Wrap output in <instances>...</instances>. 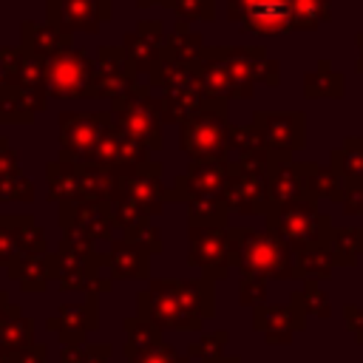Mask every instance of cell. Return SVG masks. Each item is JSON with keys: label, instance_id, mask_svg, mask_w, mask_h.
Masks as SVG:
<instances>
[{"label": "cell", "instance_id": "cell-1", "mask_svg": "<svg viewBox=\"0 0 363 363\" xmlns=\"http://www.w3.org/2000/svg\"><path fill=\"white\" fill-rule=\"evenodd\" d=\"M230 264L241 275H255L267 281H289L295 278L292 267V250L267 227L250 230V227H230Z\"/></svg>", "mask_w": 363, "mask_h": 363}, {"label": "cell", "instance_id": "cell-2", "mask_svg": "<svg viewBox=\"0 0 363 363\" xmlns=\"http://www.w3.org/2000/svg\"><path fill=\"white\" fill-rule=\"evenodd\" d=\"M227 99H204V105L179 122V147L187 159H230Z\"/></svg>", "mask_w": 363, "mask_h": 363}, {"label": "cell", "instance_id": "cell-3", "mask_svg": "<svg viewBox=\"0 0 363 363\" xmlns=\"http://www.w3.org/2000/svg\"><path fill=\"white\" fill-rule=\"evenodd\" d=\"M269 159H230L227 184L221 201L230 213L238 216H267L269 201Z\"/></svg>", "mask_w": 363, "mask_h": 363}, {"label": "cell", "instance_id": "cell-4", "mask_svg": "<svg viewBox=\"0 0 363 363\" xmlns=\"http://www.w3.org/2000/svg\"><path fill=\"white\" fill-rule=\"evenodd\" d=\"M267 218V230L275 233L292 252L315 247V244H326L332 235V218L329 213L318 210L315 201L303 199L295 204H284V207H269Z\"/></svg>", "mask_w": 363, "mask_h": 363}, {"label": "cell", "instance_id": "cell-5", "mask_svg": "<svg viewBox=\"0 0 363 363\" xmlns=\"http://www.w3.org/2000/svg\"><path fill=\"white\" fill-rule=\"evenodd\" d=\"M111 119L128 136L142 142L147 150H159L164 145V136H162L164 122H162V113H159V99H153L145 85H136L130 94L113 99Z\"/></svg>", "mask_w": 363, "mask_h": 363}, {"label": "cell", "instance_id": "cell-6", "mask_svg": "<svg viewBox=\"0 0 363 363\" xmlns=\"http://www.w3.org/2000/svg\"><path fill=\"white\" fill-rule=\"evenodd\" d=\"M57 286L62 292L102 295L113 286V281L105 272L102 252L60 244V250H57Z\"/></svg>", "mask_w": 363, "mask_h": 363}, {"label": "cell", "instance_id": "cell-7", "mask_svg": "<svg viewBox=\"0 0 363 363\" xmlns=\"http://www.w3.org/2000/svg\"><path fill=\"white\" fill-rule=\"evenodd\" d=\"M176 281L179 278H153L147 289L136 295V315L153 320L162 332H199L204 323L184 312Z\"/></svg>", "mask_w": 363, "mask_h": 363}, {"label": "cell", "instance_id": "cell-8", "mask_svg": "<svg viewBox=\"0 0 363 363\" xmlns=\"http://www.w3.org/2000/svg\"><path fill=\"white\" fill-rule=\"evenodd\" d=\"M45 91L57 99H88L94 96V62L85 51L62 48L45 60Z\"/></svg>", "mask_w": 363, "mask_h": 363}, {"label": "cell", "instance_id": "cell-9", "mask_svg": "<svg viewBox=\"0 0 363 363\" xmlns=\"http://www.w3.org/2000/svg\"><path fill=\"white\" fill-rule=\"evenodd\" d=\"M60 227H62V241L68 247H82L94 250L99 241H113V216L108 204H94V201H79V204H60Z\"/></svg>", "mask_w": 363, "mask_h": 363}, {"label": "cell", "instance_id": "cell-10", "mask_svg": "<svg viewBox=\"0 0 363 363\" xmlns=\"http://www.w3.org/2000/svg\"><path fill=\"white\" fill-rule=\"evenodd\" d=\"M230 227H196L187 230V264L210 281H224L233 272L230 264Z\"/></svg>", "mask_w": 363, "mask_h": 363}, {"label": "cell", "instance_id": "cell-11", "mask_svg": "<svg viewBox=\"0 0 363 363\" xmlns=\"http://www.w3.org/2000/svg\"><path fill=\"white\" fill-rule=\"evenodd\" d=\"M111 125V111L96 113H77L62 111L60 113V159L71 162H88L94 147L99 145L102 133Z\"/></svg>", "mask_w": 363, "mask_h": 363}, {"label": "cell", "instance_id": "cell-12", "mask_svg": "<svg viewBox=\"0 0 363 363\" xmlns=\"http://www.w3.org/2000/svg\"><path fill=\"white\" fill-rule=\"evenodd\" d=\"M162 162L147 159L139 167L122 170L116 173V193H122L125 199H130L145 216L156 218L164 213L167 204V184L162 182Z\"/></svg>", "mask_w": 363, "mask_h": 363}, {"label": "cell", "instance_id": "cell-13", "mask_svg": "<svg viewBox=\"0 0 363 363\" xmlns=\"http://www.w3.org/2000/svg\"><path fill=\"white\" fill-rule=\"evenodd\" d=\"M230 159H190L187 170L167 184V201H190L196 196H218L227 184Z\"/></svg>", "mask_w": 363, "mask_h": 363}, {"label": "cell", "instance_id": "cell-14", "mask_svg": "<svg viewBox=\"0 0 363 363\" xmlns=\"http://www.w3.org/2000/svg\"><path fill=\"white\" fill-rule=\"evenodd\" d=\"M252 125L264 133L272 153H292L306 145V119L301 111H258Z\"/></svg>", "mask_w": 363, "mask_h": 363}, {"label": "cell", "instance_id": "cell-15", "mask_svg": "<svg viewBox=\"0 0 363 363\" xmlns=\"http://www.w3.org/2000/svg\"><path fill=\"white\" fill-rule=\"evenodd\" d=\"M306 173H309V162H295L292 153H272V159H269V201H272V207H284V204L309 199Z\"/></svg>", "mask_w": 363, "mask_h": 363}, {"label": "cell", "instance_id": "cell-16", "mask_svg": "<svg viewBox=\"0 0 363 363\" xmlns=\"http://www.w3.org/2000/svg\"><path fill=\"white\" fill-rule=\"evenodd\" d=\"M136 88V71L122 48H99L96 62H94V96L105 99H119Z\"/></svg>", "mask_w": 363, "mask_h": 363}, {"label": "cell", "instance_id": "cell-17", "mask_svg": "<svg viewBox=\"0 0 363 363\" xmlns=\"http://www.w3.org/2000/svg\"><path fill=\"white\" fill-rule=\"evenodd\" d=\"M45 235L31 216H0V264L9 267L26 255L45 252Z\"/></svg>", "mask_w": 363, "mask_h": 363}, {"label": "cell", "instance_id": "cell-18", "mask_svg": "<svg viewBox=\"0 0 363 363\" xmlns=\"http://www.w3.org/2000/svg\"><path fill=\"white\" fill-rule=\"evenodd\" d=\"M147 153H150V150H147L142 142H136L133 136H128V133H125L119 125H113V119H111L108 130L102 133V139H99V145L94 147V153H91L88 162L102 164V167H108V170H113V173H122V170H130V167L145 164V162H147Z\"/></svg>", "mask_w": 363, "mask_h": 363}, {"label": "cell", "instance_id": "cell-19", "mask_svg": "<svg viewBox=\"0 0 363 363\" xmlns=\"http://www.w3.org/2000/svg\"><path fill=\"white\" fill-rule=\"evenodd\" d=\"M252 329L261 332L269 346H286L295 332L306 329V315L295 303H261L252 309Z\"/></svg>", "mask_w": 363, "mask_h": 363}, {"label": "cell", "instance_id": "cell-20", "mask_svg": "<svg viewBox=\"0 0 363 363\" xmlns=\"http://www.w3.org/2000/svg\"><path fill=\"white\" fill-rule=\"evenodd\" d=\"M233 14L255 34H281L292 28V0H233Z\"/></svg>", "mask_w": 363, "mask_h": 363}, {"label": "cell", "instance_id": "cell-21", "mask_svg": "<svg viewBox=\"0 0 363 363\" xmlns=\"http://www.w3.org/2000/svg\"><path fill=\"white\" fill-rule=\"evenodd\" d=\"M105 258V272L111 275V281H147L150 278V252L133 241L113 238L108 252H102Z\"/></svg>", "mask_w": 363, "mask_h": 363}, {"label": "cell", "instance_id": "cell-22", "mask_svg": "<svg viewBox=\"0 0 363 363\" xmlns=\"http://www.w3.org/2000/svg\"><path fill=\"white\" fill-rule=\"evenodd\" d=\"M99 326L96 320V295H88L79 303H62L57 318L48 320V329L60 335L62 346H82V340Z\"/></svg>", "mask_w": 363, "mask_h": 363}, {"label": "cell", "instance_id": "cell-23", "mask_svg": "<svg viewBox=\"0 0 363 363\" xmlns=\"http://www.w3.org/2000/svg\"><path fill=\"white\" fill-rule=\"evenodd\" d=\"M51 26L71 34L77 28L94 31L108 17V0H48Z\"/></svg>", "mask_w": 363, "mask_h": 363}, {"label": "cell", "instance_id": "cell-24", "mask_svg": "<svg viewBox=\"0 0 363 363\" xmlns=\"http://www.w3.org/2000/svg\"><path fill=\"white\" fill-rule=\"evenodd\" d=\"M9 269V278H14L20 284V289L26 292H43L48 289L51 281H57V252H34V255H26L14 264L6 267Z\"/></svg>", "mask_w": 363, "mask_h": 363}, {"label": "cell", "instance_id": "cell-25", "mask_svg": "<svg viewBox=\"0 0 363 363\" xmlns=\"http://www.w3.org/2000/svg\"><path fill=\"white\" fill-rule=\"evenodd\" d=\"M176 286L182 306L190 318L204 323L216 315V281H210L207 275H196V278H179Z\"/></svg>", "mask_w": 363, "mask_h": 363}, {"label": "cell", "instance_id": "cell-26", "mask_svg": "<svg viewBox=\"0 0 363 363\" xmlns=\"http://www.w3.org/2000/svg\"><path fill=\"white\" fill-rule=\"evenodd\" d=\"M34 184L20 170L17 150L0 139V201H31Z\"/></svg>", "mask_w": 363, "mask_h": 363}, {"label": "cell", "instance_id": "cell-27", "mask_svg": "<svg viewBox=\"0 0 363 363\" xmlns=\"http://www.w3.org/2000/svg\"><path fill=\"white\" fill-rule=\"evenodd\" d=\"M147 31H150V23H142L139 31H133L125 40V45H122V51L128 54V60H130V65H133L136 74L139 71H147L150 74V68L156 65V60L164 54L162 51V26H156L153 34H147Z\"/></svg>", "mask_w": 363, "mask_h": 363}, {"label": "cell", "instance_id": "cell-28", "mask_svg": "<svg viewBox=\"0 0 363 363\" xmlns=\"http://www.w3.org/2000/svg\"><path fill=\"white\" fill-rule=\"evenodd\" d=\"M23 51L26 54H31V57H40V60H48V57H54L57 51H62V48H68L71 45V34H65V31H60L57 26H51V23H45V26H37V23H23Z\"/></svg>", "mask_w": 363, "mask_h": 363}, {"label": "cell", "instance_id": "cell-29", "mask_svg": "<svg viewBox=\"0 0 363 363\" xmlns=\"http://www.w3.org/2000/svg\"><path fill=\"white\" fill-rule=\"evenodd\" d=\"M48 199L57 204H79V162L57 159L45 167Z\"/></svg>", "mask_w": 363, "mask_h": 363}, {"label": "cell", "instance_id": "cell-30", "mask_svg": "<svg viewBox=\"0 0 363 363\" xmlns=\"http://www.w3.org/2000/svg\"><path fill=\"white\" fill-rule=\"evenodd\" d=\"M116 193V173L94 164V162H79V199L94 201V204H108V199Z\"/></svg>", "mask_w": 363, "mask_h": 363}, {"label": "cell", "instance_id": "cell-31", "mask_svg": "<svg viewBox=\"0 0 363 363\" xmlns=\"http://www.w3.org/2000/svg\"><path fill=\"white\" fill-rule=\"evenodd\" d=\"M292 267H295V278L323 281V278L332 275L335 261H332V252H329L326 244H315V247H306V250L292 252Z\"/></svg>", "mask_w": 363, "mask_h": 363}, {"label": "cell", "instance_id": "cell-32", "mask_svg": "<svg viewBox=\"0 0 363 363\" xmlns=\"http://www.w3.org/2000/svg\"><path fill=\"white\" fill-rule=\"evenodd\" d=\"M326 247L335 267H354L363 255V227H335Z\"/></svg>", "mask_w": 363, "mask_h": 363}, {"label": "cell", "instance_id": "cell-33", "mask_svg": "<svg viewBox=\"0 0 363 363\" xmlns=\"http://www.w3.org/2000/svg\"><path fill=\"white\" fill-rule=\"evenodd\" d=\"M159 343H164V337H162V329L153 320H147L142 315L125 320V357L128 360L153 349V346H159Z\"/></svg>", "mask_w": 363, "mask_h": 363}, {"label": "cell", "instance_id": "cell-34", "mask_svg": "<svg viewBox=\"0 0 363 363\" xmlns=\"http://www.w3.org/2000/svg\"><path fill=\"white\" fill-rule=\"evenodd\" d=\"M230 156L233 159H264V156H272V150L264 133L250 122V125L230 128Z\"/></svg>", "mask_w": 363, "mask_h": 363}, {"label": "cell", "instance_id": "cell-35", "mask_svg": "<svg viewBox=\"0 0 363 363\" xmlns=\"http://www.w3.org/2000/svg\"><path fill=\"white\" fill-rule=\"evenodd\" d=\"M332 167L346 184L363 182V136L343 139V145L332 150Z\"/></svg>", "mask_w": 363, "mask_h": 363}, {"label": "cell", "instance_id": "cell-36", "mask_svg": "<svg viewBox=\"0 0 363 363\" xmlns=\"http://www.w3.org/2000/svg\"><path fill=\"white\" fill-rule=\"evenodd\" d=\"M31 343H34V323H31V318H26L20 312V306L11 303L9 315L0 323V346L11 349V352H23Z\"/></svg>", "mask_w": 363, "mask_h": 363}, {"label": "cell", "instance_id": "cell-37", "mask_svg": "<svg viewBox=\"0 0 363 363\" xmlns=\"http://www.w3.org/2000/svg\"><path fill=\"white\" fill-rule=\"evenodd\" d=\"M187 204V224L196 227H230V210L224 207V201L218 196H196Z\"/></svg>", "mask_w": 363, "mask_h": 363}, {"label": "cell", "instance_id": "cell-38", "mask_svg": "<svg viewBox=\"0 0 363 363\" xmlns=\"http://www.w3.org/2000/svg\"><path fill=\"white\" fill-rule=\"evenodd\" d=\"M306 179H309V199H312V201H318V199H329V201H337V204H340L343 190H346V182L335 173L332 164L320 167V164L309 162V173H306Z\"/></svg>", "mask_w": 363, "mask_h": 363}, {"label": "cell", "instance_id": "cell-39", "mask_svg": "<svg viewBox=\"0 0 363 363\" xmlns=\"http://www.w3.org/2000/svg\"><path fill=\"white\" fill-rule=\"evenodd\" d=\"M303 94L309 99H318V96L337 99V96H343V74H335L329 62H320L318 71L303 77Z\"/></svg>", "mask_w": 363, "mask_h": 363}, {"label": "cell", "instance_id": "cell-40", "mask_svg": "<svg viewBox=\"0 0 363 363\" xmlns=\"http://www.w3.org/2000/svg\"><path fill=\"white\" fill-rule=\"evenodd\" d=\"M289 303H295L306 318L329 320V315H332V303H329L326 292H320V289H318V281H306L301 292H292Z\"/></svg>", "mask_w": 363, "mask_h": 363}, {"label": "cell", "instance_id": "cell-41", "mask_svg": "<svg viewBox=\"0 0 363 363\" xmlns=\"http://www.w3.org/2000/svg\"><path fill=\"white\" fill-rule=\"evenodd\" d=\"M227 340H230L227 332H207L204 337L187 346V357L196 363H221L227 354Z\"/></svg>", "mask_w": 363, "mask_h": 363}, {"label": "cell", "instance_id": "cell-42", "mask_svg": "<svg viewBox=\"0 0 363 363\" xmlns=\"http://www.w3.org/2000/svg\"><path fill=\"white\" fill-rule=\"evenodd\" d=\"M326 17L323 0H292V28H315Z\"/></svg>", "mask_w": 363, "mask_h": 363}, {"label": "cell", "instance_id": "cell-43", "mask_svg": "<svg viewBox=\"0 0 363 363\" xmlns=\"http://www.w3.org/2000/svg\"><path fill=\"white\" fill-rule=\"evenodd\" d=\"M122 235H125L128 241H133V244L145 247L150 255L164 250V244H162V235H159V227H153V218L142 221L139 227H133V230H128V233H122Z\"/></svg>", "mask_w": 363, "mask_h": 363}, {"label": "cell", "instance_id": "cell-44", "mask_svg": "<svg viewBox=\"0 0 363 363\" xmlns=\"http://www.w3.org/2000/svg\"><path fill=\"white\" fill-rule=\"evenodd\" d=\"M267 278H255V275H241V286H238V301L244 303V306H261V303H267Z\"/></svg>", "mask_w": 363, "mask_h": 363}, {"label": "cell", "instance_id": "cell-45", "mask_svg": "<svg viewBox=\"0 0 363 363\" xmlns=\"http://www.w3.org/2000/svg\"><path fill=\"white\" fill-rule=\"evenodd\" d=\"M20 62H23V48H0V91L17 82Z\"/></svg>", "mask_w": 363, "mask_h": 363}, {"label": "cell", "instance_id": "cell-46", "mask_svg": "<svg viewBox=\"0 0 363 363\" xmlns=\"http://www.w3.org/2000/svg\"><path fill=\"white\" fill-rule=\"evenodd\" d=\"M128 363H190V357L182 354V352H176V349L164 340V343H159V346H153V349H147V352L130 357Z\"/></svg>", "mask_w": 363, "mask_h": 363}, {"label": "cell", "instance_id": "cell-47", "mask_svg": "<svg viewBox=\"0 0 363 363\" xmlns=\"http://www.w3.org/2000/svg\"><path fill=\"white\" fill-rule=\"evenodd\" d=\"M340 210L346 216H363V182L346 184L343 199H340Z\"/></svg>", "mask_w": 363, "mask_h": 363}, {"label": "cell", "instance_id": "cell-48", "mask_svg": "<svg viewBox=\"0 0 363 363\" xmlns=\"http://www.w3.org/2000/svg\"><path fill=\"white\" fill-rule=\"evenodd\" d=\"M343 323H346V329L352 332V337L363 346V306L346 303V306H343Z\"/></svg>", "mask_w": 363, "mask_h": 363}, {"label": "cell", "instance_id": "cell-49", "mask_svg": "<svg viewBox=\"0 0 363 363\" xmlns=\"http://www.w3.org/2000/svg\"><path fill=\"white\" fill-rule=\"evenodd\" d=\"M108 357H111V346L108 343H91V346L82 343L77 363H108Z\"/></svg>", "mask_w": 363, "mask_h": 363}, {"label": "cell", "instance_id": "cell-50", "mask_svg": "<svg viewBox=\"0 0 363 363\" xmlns=\"http://www.w3.org/2000/svg\"><path fill=\"white\" fill-rule=\"evenodd\" d=\"M45 357H48V352L43 343H31L28 349L17 352V363H45Z\"/></svg>", "mask_w": 363, "mask_h": 363}, {"label": "cell", "instance_id": "cell-51", "mask_svg": "<svg viewBox=\"0 0 363 363\" xmlns=\"http://www.w3.org/2000/svg\"><path fill=\"white\" fill-rule=\"evenodd\" d=\"M0 363H17V352L0 346Z\"/></svg>", "mask_w": 363, "mask_h": 363}, {"label": "cell", "instance_id": "cell-52", "mask_svg": "<svg viewBox=\"0 0 363 363\" xmlns=\"http://www.w3.org/2000/svg\"><path fill=\"white\" fill-rule=\"evenodd\" d=\"M357 45H360V57H357V71H363V34L357 37Z\"/></svg>", "mask_w": 363, "mask_h": 363}, {"label": "cell", "instance_id": "cell-53", "mask_svg": "<svg viewBox=\"0 0 363 363\" xmlns=\"http://www.w3.org/2000/svg\"><path fill=\"white\" fill-rule=\"evenodd\" d=\"M221 363H241V357H238V354H224Z\"/></svg>", "mask_w": 363, "mask_h": 363}]
</instances>
